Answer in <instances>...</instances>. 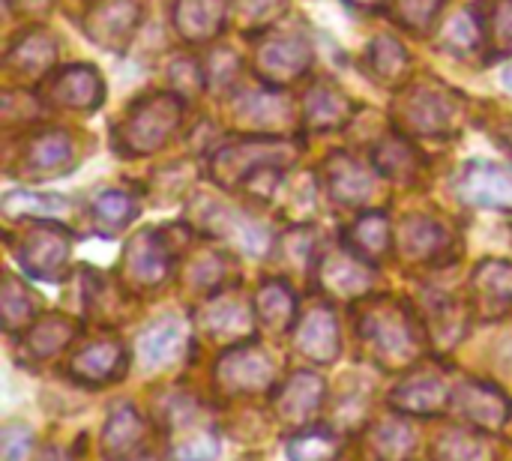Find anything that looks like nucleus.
<instances>
[{
  "instance_id": "1",
  "label": "nucleus",
  "mask_w": 512,
  "mask_h": 461,
  "mask_svg": "<svg viewBox=\"0 0 512 461\" xmlns=\"http://www.w3.org/2000/svg\"><path fill=\"white\" fill-rule=\"evenodd\" d=\"M468 96L438 78H417L396 90L390 105V120L396 132L408 138H435L447 141L465 129Z\"/></svg>"
},
{
  "instance_id": "2",
  "label": "nucleus",
  "mask_w": 512,
  "mask_h": 461,
  "mask_svg": "<svg viewBox=\"0 0 512 461\" xmlns=\"http://www.w3.org/2000/svg\"><path fill=\"white\" fill-rule=\"evenodd\" d=\"M186 99L174 90H153L138 96L123 120L114 126V150L120 156H150L159 153L183 126Z\"/></svg>"
},
{
  "instance_id": "3",
  "label": "nucleus",
  "mask_w": 512,
  "mask_h": 461,
  "mask_svg": "<svg viewBox=\"0 0 512 461\" xmlns=\"http://www.w3.org/2000/svg\"><path fill=\"white\" fill-rule=\"evenodd\" d=\"M357 336L384 369H405L420 360V321L402 300L369 303L357 321Z\"/></svg>"
},
{
  "instance_id": "4",
  "label": "nucleus",
  "mask_w": 512,
  "mask_h": 461,
  "mask_svg": "<svg viewBox=\"0 0 512 461\" xmlns=\"http://www.w3.org/2000/svg\"><path fill=\"white\" fill-rule=\"evenodd\" d=\"M300 156V144L285 135H249L225 144L210 159V177L222 189H243L252 177L288 168Z\"/></svg>"
},
{
  "instance_id": "5",
  "label": "nucleus",
  "mask_w": 512,
  "mask_h": 461,
  "mask_svg": "<svg viewBox=\"0 0 512 461\" xmlns=\"http://www.w3.org/2000/svg\"><path fill=\"white\" fill-rule=\"evenodd\" d=\"M189 222L201 228L204 234L225 240L228 246H234L237 252L249 258H264L273 246V234L261 219H255L252 213L234 204L216 201L210 195L195 198V207L189 210Z\"/></svg>"
},
{
  "instance_id": "6",
  "label": "nucleus",
  "mask_w": 512,
  "mask_h": 461,
  "mask_svg": "<svg viewBox=\"0 0 512 461\" xmlns=\"http://www.w3.org/2000/svg\"><path fill=\"white\" fill-rule=\"evenodd\" d=\"M9 246L21 270L42 282H60L72 258L69 231L60 222L45 219H30L18 234H9Z\"/></svg>"
},
{
  "instance_id": "7",
  "label": "nucleus",
  "mask_w": 512,
  "mask_h": 461,
  "mask_svg": "<svg viewBox=\"0 0 512 461\" xmlns=\"http://www.w3.org/2000/svg\"><path fill=\"white\" fill-rule=\"evenodd\" d=\"M165 432L174 461H210L219 456V432L207 411L189 396L168 402Z\"/></svg>"
},
{
  "instance_id": "8",
  "label": "nucleus",
  "mask_w": 512,
  "mask_h": 461,
  "mask_svg": "<svg viewBox=\"0 0 512 461\" xmlns=\"http://www.w3.org/2000/svg\"><path fill=\"white\" fill-rule=\"evenodd\" d=\"M315 63V51L303 33H270L255 45L252 72L270 90H285L300 81Z\"/></svg>"
},
{
  "instance_id": "9",
  "label": "nucleus",
  "mask_w": 512,
  "mask_h": 461,
  "mask_svg": "<svg viewBox=\"0 0 512 461\" xmlns=\"http://www.w3.org/2000/svg\"><path fill=\"white\" fill-rule=\"evenodd\" d=\"M174 249L171 243L156 231L144 228L129 237L123 258H120V279L132 291H156L168 282L174 270Z\"/></svg>"
},
{
  "instance_id": "10",
  "label": "nucleus",
  "mask_w": 512,
  "mask_h": 461,
  "mask_svg": "<svg viewBox=\"0 0 512 461\" xmlns=\"http://www.w3.org/2000/svg\"><path fill=\"white\" fill-rule=\"evenodd\" d=\"M141 27V3L138 0H93L81 15L84 36L111 51L123 54Z\"/></svg>"
},
{
  "instance_id": "11",
  "label": "nucleus",
  "mask_w": 512,
  "mask_h": 461,
  "mask_svg": "<svg viewBox=\"0 0 512 461\" xmlns=\"http://www.w3.org/2000/svg\"><path fill=\"white\" fill-rule=\"evenodd\" d=\"M42 102L57 111H78L90 114L105 102V78L90 63H72L57 69L45 84Z\"/></svg>"
},
{
  "instance_id": "12",
  "label": "nucleus",
  "mask_w": 512,
  "mask_h": 461,
  "mask_svg": "<svg viewBox=\"0 0 512 461\" xmlns=\"http://www.w3.org/2000/svg\"><path fill=\"white\" fill-rule=\"evenodd\" d=\"M3 66H6V75L21 87L45 84L57 72V42H54V36L45 27L21 30L12 39V45L6 48Z\"/></svg>"
},
{
  "instance_id": "13",
  "label": "nucleus",
  "mask_w": 512,
  "mask_h": 461,
  "mask_svg": "<svg viewBox=\"0 0 512 461\" xmlns=\"http://www.w3.org/2000/svg\"><path fill=\"white\" fill-rule=\"evenodd\" d=\"M75 144L63 129H39L33 132L18 153L15 174L24 180H51L63 177L75 168Z\"/></svg>"
},
{
  "instance_id": "14",
  "label": "nucleus",
  "mask_w": 512,
  "mask_h": 461,
  "mask_svg": "<svg viewBox=\"0 0 512 461\" xmlns=\"http://www.w3.org/2000/svg\"><path fill=\"white\" fill-rule=\"evenodd\" d=\"M312 279L318 291L330 294L333 300H360L375 285V267L357 258L348 246H342L315 261Z\"/></svg>"
},
{
  "instance_id": "15",
  "label": "nucleus",
  "mask_w": 512,
  "mask_h": 461,
  "mask_svg": "<svg viewBox=\"0 0 512 461\" xmlns=\"http://www.w3.org/2000/svg\"><path fill=\"white\" fill-rule=\"evenodd\" d=\"M456 195L468 207L512 213V168L474 159L456 174Z\"/></svg>"
},
{
  "instance_id": "16",
  "label": "nucleus",
  "mask_w": 512,
  "mask_h": 461,
  "mask_svg": "<svg viewBox=\"0 0 512 461\" xmlns=\"http://www.w3.org/2000/svg\"><path fill=\"white\" fill-rule=\"evenodd\" d=\"M216 381L222 390H228L234 396H258V393H267L273 387L276 366L261 348L240 345V348H231L219 357Z\"/></svg>"
},
{
  "instance_id": "17",
  "label": "nucleus",
  "mask_w": 512,
  "mask_h": 461,
  "mask_svg": "<svg viewBox=\"0 0 512 461\" xmlns=\"http://www.w3.org/2000/svg\"><path fill=\"white\" fill-rule=\"evenodd\" d=\"M255 318V303H246L237 291L216 294L213 300L195 309V327L219 345L246 339L255 327Z\"/></svg>"
},
{
  "instance_id": "18",
  "label": "nucleus",
  "mask_w": 512,
  "mask_h": 461,
  "mask_svg": "<svg viewBox=\"0 0 512 461\" xmlns=\"http://www.w3.org/2000/svg\"><path fill=\"white\" fill-rule=\"evenodd\" d=\"M357 114V102L333 81H315L306 93H303V108H300V120L306 132H333V129H345Z\"/></svg>"
},
{
  "instance_id": "19",
  "label": "nucleus",
  "mask_w": 512,
  "mask_h": 461,
  "mask_svg": "<svg viewBox=\"0 0 512 461\" xmlns=\"http://www.w3.org/2000/svg\"><path fill=\"white\" fill-rule=\"evenodd\" d=\"M453 408L456 414H462L468 426H477L483 432H495L507 426V420L512 417L510 399L483 381H462L453 393Z\"/></svg>"
},
{
  "instance_id": "20",
  "label": "nucleus",
  "mask_w": 512,
  "mask_h": 461,
  "mask_svg": "<svg viewBox=\"0 0 512 461\" xmlns=\"http://www.w3.org/2000/svg\"><path fill=\"white\" fill-rule=\"evenodd\" d=\"M324 183L336 204L363 207L375 195V174L345 150H336L324 162Z\"/></svg>"
},
{
  "instance_id": "21",
  "label": "nucleus",
  "mask_w": 512,
  "mask_h": 461,
  "mask_svg": "<svg viewBox=\"0 0 512 461\" xmlns=\"http://www.w3.org/2000/svg\"><path fill=\"white\" fill-rule=\"evenodd\" d=\"M228 12H231V0H174L171 24L183 42L204 45L225 30Z\"/></svg>"
},
{
  "instance_id": "22",
  "label": "nucleus",
  "mask_w": 512,
  "mask_h": 461,
  "mask_svg": "<svg viewBox=\"0 0 512 461\" xmlns=\"http://www.w3.org/2000/svg\"><path fill=\"white\" fill-rule=\"evenodd\" d=\"M450 246H453V234L441 219L426 216V213H414L402 222L399 252L411 264H435L450 252Z\"/></svg>"
},
{
  "instance_id": "23",
  "label": "nucleus",
  "mask_w": 512,
  "mask_h": 461,
  "mask_svg": "<svg viewBox=\"0 0 512 461\" xmlns=\"http://www.w3.org/2000/svg\"><path fill=\"white\" fill-rule=\"evenodd\" d=\"M234 120L252 135H279V129L288 126V102L279 96V90H243L234 96Z\"/></svg>"
},
{
  "instance_id": "24",
  "label": "nucleus",
  "mask_w": 512,
  "mask_h": 461,
  "mask_svg": "<svg viewBox=\"0 0 512 461\" xmlns=\"http://www.w3.org/2000/svg\"><path fill=\"white\" fill-rule=\"evenodd\" d=\"M327 396V387L318 375L312 372H294L282 390L273 399L276 417L288 426H309L315 420V414L321 411Z\"/></svg>"
},
{
  "instance_id": "25",
  "label": "nucleus",
  "mask_w": 512,
  "mask_h": 461,
  "mask_svg": "<svg viewBox=\"0 0 512 461\" xmlns=\"http://www.w3.org/2000/svg\"><path fill=\"white\" fill-rule=\"evenodd\" d=\"M294 345L303 357L315 363H333L339 357L342 339H339V324L330 306H315L309 309L297 324H294Z\"/></svg>"
},
{
  "instance_id": "26",
  "label": "nucleus",
  "mask_w": 512,
  "mask_h": 461,
  "mask_svg": "<svg viewBox=\"0 0 512 461\" xmlns=\"http://www.w3.org/2000/svg\"><path fill=\"white\" fill-rule=\"evenodd\" d=\"M126 348L114 339H99V342H90L87 348H81L72 363H69V372L75 381L81 384H90V387H105L117 378H123L126 372Z\"/></svg>"
},
{
  "instance_id": "27",
  "label": "nucleus",
  "mask_w": 512,
  "mask_h": 461,
  "mask_svg": "<svg viewBox=\"0 0 512 461\" xmlns=\"http://www.w3.org/2000/svg\"><path fill=\"white\" fill-rule=\"evenodd\" d=\"M372 168L393 183H417L426 168V156L408 135L393 132L372 147Z\"/></svg>"
},
{
  "instance_id": "28",
  "label": "nucleus",
  "mask_w": 512,
  "mask_h": 461,
  "mask_svg": "<svg viewBox=\"0 0 512 461\" xmlns=\"http://www.w3.org/2000/svg\"><path fill=\"white\" fill-rule=\"evenodd\" d=\"M393 225H390V216L384 213V210H366V213H360L354 222H351V228L345 231V246L357 255V258H363L366 264H381L387 255H390V249H393Z\"/></svg>"
},
{
  "instance_id": "29",
  "label": "nucleus",
  "mask_w": 512,
  "mask_h": 461,
  "mask_svg": "<svg viewBox=\"0 0 512 461\" xmlns=\"http://www.w3.org/2000/svg\"><path fill=\"white\" fill-rule=\"evenodd\" d=\"M390 402H393V408H399V411H405V414H414V417H435V414H441V411L453 402V396H450L447 384H444L438 375L417 372V375L405 378V381L393 390Z\"/></svg>"
},
{
  "instance_id": "30",
  "label": "nucleus",
  "mask_w": 512,
  "mask_h": 461,
  "mask_svg": "<svg viewBox=\"0 0 512 461\" xmlns=\"http://www.w3.org/2000/svg\"><path fill=\"white\" fill-rule=\"evenodd\" d=\"M363 69L369 72L372 81L384 87H405L408 72H411V54L396 36H375L363 54Z\"/></svg>"
},
{
  "instance_id": "31",
  "label": "nucleus",
  "mask_w": 512,
  "mask_h": 461,
  "mask_svg": "<svg viewBox=\"0 0 512 461\" xmlns=\"http://www.w3.org/2000/svg\"><path fill=\"white\" fill-rule=\"evenodd\" d=\"M189 342V324L183 318H165L138 336V360L144 369L174 363Z\"/></svg>"
},
{
  "instance_id": "32",
  "label": "nucleus",
  "mask_w": 512,
  "mask_h": 461,
  "mask_svg": "<svg viewBox=\"0 0 512 461\" xmlns=\"http://www.w3.org/2000/svg\"><path fill=\"white\" fill-rule=\"evenodd\" d=\"M471 291H474L477 309H483L486 315H501V312L512 309L510 261H498V258L480 261V267L474 270V279H471Z\"/></svg>"
},
{
  "instance_id": "33",
  "label": "nucleus",
  "mask_w": 512,
  "mask_h": 461,
  "mask_svg": "<svg viewBox=\"0 0 512 461\" xmlns=\"http://www.w3.org/2000/svg\"><path fill=\"white\" fill-rule=\"evenodd\" d=\"M483 42H489V15H483V9L477 3L453 12L441 24V33H438V45L450 54H459V57L477 51Z\"/></svg>"
},
{
  "instance_id": "34",
  "label": "nucleus",
  "mask_w": 512,
  "mask_h": 461,
  "mask_svg": "<svg viewBox=\"0 0 512 461\" xmlns=\"http://www.w3.org/2000/svg\"><path fill=\"white\" fill-rule=\"evenodd\" d=\"M147 438V426L132 405H120L111 411L105 432H102V456L111 461H123L135 456Z\"/></svg>"
},
{
  "instance_id": "35",
  "label": "nucleus",
  "mask_w": 512,
  "mask_h": 461,
  "mask_svg": "<svg viewBox=\"0 0 512 461\" xmlns=\"http://www.w3.org/2000/svg\"><path fill=\"white\" fill-rule=\"evenodd\" d=\"M255 315L270 333L294 330L297 321V294L285 279H264L255 294Z\"/></svg>"
},
{
  "instance_id": "36",
  "label": "nucleus",
  "mask_w": 512,
  "mask_h": 461,
  "mask_svg": "<svg viewBox=\"0 0 512 461\" xmlns=\"http://www.w3.org/2000/svg\"><path fill=\"white\" fill-rule=\"evenodd\" d=\"M75 336H78V321H72L69 315L51 312V315L39 318V321L27 330L24 345H27V354L45 360V357L60 354Z\"/></svg>"
},
{
  "instance_id": "37",
  "label": "nucleus",
  "mask_w": 512,
  "mask_h": 461,
  "mask_svg": "<svg viewBox=\"0 0 512 461\" xmlns=\"http://www.w3.org/2000/svg\"><path fill=\"white\" fill-rule=\"evenodd\" d=\"M90 213H93V222L99 225V231L105 237H111V234L123 231L126 225H132L138 219L141 207H138V201L129 192H123V189H105V192H99L93 198Z\"/></svg>"
},
{
  "instance_id": "38",
  "label": "nucleus",
  "mask_w": 512,
  "mask_h": 461,
  "mask_svg": "<svg viewBox=\"0 0 512 461\" xmlns=\"http://www.w3.org/2000/svg\"><path fill=\"white\" fill-rule=\"evenodd\" d=\"M69 198L54 192H9L3 195V213L18 219H45L60 222L69 213Z\"/></svg>"
},
{
  "instance_id": "39",
  "label": "nucleus",
  "mask_w": 512,
  "mask_h": 461,
  "mask_svg": "<svg viewBox=\"0 0 512 461\" xmlns=\"http://www.w3.org/2000/svg\"><path fill=\"white\" fill-rule=\"evenodd\" d=\"M39 309V297L15 276H3L0 288V318L6 333H18L33 327V315Z\"/></svg>"
},
{
  "instance_id": "40",
  "label": "nucleus",
  "mask_w": 512,
  "mask_h": 461,
  "mask_svg": "<svg viewBox=\"0 0 512 461\" xmlns=\"http://www.w3.org/2000/svg\"><path fill=\"white\" fill-rule=\"evenodd\" d=\"M414 444H417V435L402 420H387L375 426L372 432V450L378 461H405L414 453Z\"/></svg>"
},
{
  "instance_id": "41",
  "label": "nucleus",
  "mask_w": 512,
  "mask_h": 461,
  "mask_svg": "<svg viewBox=\"0 0 512 461\" xmlns=\"http://www.w3.org/2000/svg\"><path fill=\"white\" fill-rule=\"evenodd\" d=\"M438 461H495V447L468 429H453L438 441Z\"/></svg>"
},
{
  "instance_id": "42",
  "label": "nucleus",
  "mask_w": 512,
  "mask_h": 461,
  "mask_svg": "<svg viewBox=\"0 0 512 461\" xmlns=\"http://www.w3.org/2000/svg\"><path fill=\"white\" fill-rule=\"evenodd\" d=\"M339 438L327 429H306L285 444L291 461H333L339 456Z\"/></svg>"
},
{
  "instance_id": "43",
  "label": "nucleus",
  "mask_w": 512,
  "mask_h": 461,
  "mask_svg": "<svg viewBox=\"0 0 512 461\" xmlns=\"http://www.w3.org/2000/svg\"><path fill=\"white\" fill-rule=\"evenodd\" d=\"M447 0H390V18L408 33H426Z\"/></svg>"
},
{
  "instance_id": "44",
  "label": "nucleus",
  "mask_w": 512,
  "mask_h": 461,
  "mask_svg": "<svg viewBox=\"0 0 512 461\" xmlns=\"http://www.w3.org/2000/svg\"><path fill=\"white\" fill-rule=\"evenodd\" d=\"M168 87L174 93H180L183 99L198 96L201 90H207L204 63H198L195 57H186V54L171 57V63H168Z\"/></svg>"
},
{
  "instance_id": "45",
  "label": "nucleus",
  "mask_w": 512,
  "mask_h": 461,
  "mask_svg": "<svg viewBox=\"0 0 512 461\" xmlns=\"http://www.w3.org/2000/svg\"><path fill=\"white\" fill-rule=\"evenodd\" d=\"M291 0H231V12L246 30H261L282 18Z\"/></svg>"
},
{
  "instance_id": "46",
  "label": "nucleus",
  "mask_w": 512,
  "mask_h": 461,
  "mask_svg": "<svg viewBox=\"0 0 512 461\" xmlns=\"http://www.w3.org/2000/svg\"><path fill=\"white\" fill-rule=\"evenodd\" d=\"M237 75H240V57L231 48L219 45L216 51L207 54V60H204L207 90H228V87H234Z\"/></svg>"
},
{
  "instance_id": "47",
  "label": "nucleus",
  "mask_w": 512,
  "mask_h": 461,
  "mask_svg": "<svg viewBox=\"0 0 512 461\" xmlns=\"http://www.w3.org/2000/svg\"><path fill=\"white\" fill-rule=\"evenodd\" d=\"M489 45L492 54H512V0H492Z\"/></svg>"
},
{
  "instance_id": "48",
  "label": "nucleus",
  "mask_w": 512,
  "mask_h": 461,
  "mask_svg": "<svg viewBox=\"0 0 512 461\" xmlns=\"http://www.w3.org/2000/svg\"><path fill=\"white\" fill-rule=\"evenodd\" d=\"M30 441V432L27 429H21V426H6V432H3V459L6 461H21L24 456V444Z\"/></svg>"
},
{
  "instance_id": "49",
  "label": "nucleus",
  "mask_w": 512,
  "mask_h": 461,
  "mask_svg": "<svg viewBox=\"0 0 512 461\" xmlns=\"http://www.w3.org/2000/svg\"><path fill=\"white\" fill-rule=\"evenodd\" d=\"M354 12H366V15H372V12H381V9H390V0H345Z\"/></svg>"
},
{
  "instance_id": "50",
  "label": "nucleus",
  "mask_w": 512,
  "mask_h": 461,
  "mask_svg": "<svg viewBox=\"0 0 512 461\" xmlns=\"http://www.w3.org/2000/svg\"><path fill=\"white\" fill-rule=\"evenodd\" d=\"M6 3H9V6L18 3V6H21L24 12H30V15H45V12L51 9L54 0H6Z\"/></svg>"
},
{
  "instance_id": "51",
  "label": "nucleus",
  "mask_w": 512,
  "mask_h": 461,
  "mask_svg": "<svg viewBox=\"0 0 512 461\" xmlns=\"http://www.w3.org/2000/svg\"><path fill=\"white\" fill-rule=\"evenodd\" d=\"M36 461H72L63 450H57V447H45L42 453H39V459Z\"/></svg>"
},
{
  "instance_id": "52",
  "label": "nucleus",
  "mask_w": 512,
  "mask_h": 461,
  "mask_svg": "<svg viewBox=\"0 0 512 461\" xmlns=\"http://www.w3.org/2000/svg\"><path fill=\"white\" fill-rule=\"evenodd\" d=\"M501 84H504V87L512 93V60L504 66V69H501Z\"/></svg>"
},
{
  "instance_id": "53",
  "label": "nucleus",
  "mask_w": 512,
  "mask_h": 461,
  "mask_svg": "<svg viewBox=\"0 0 512 461\" xmlns=\"http://www.w3.org/2000/svg\"><path fill=\"white\" fill-rule=\"evenodd\" d=\"M501 144H504V147L512 153V120L504 126V129H501Z\"/></svg>"
}]
</instances>
